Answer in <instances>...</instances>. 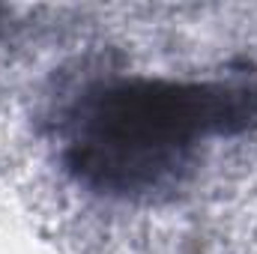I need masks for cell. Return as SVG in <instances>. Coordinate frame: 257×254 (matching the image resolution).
Segmentation results:
<instances>
[{
    "label": "cell",
    "instance_id": "cell-1",
    "mask_svg": "<svg viewBox=\"0 0 257 254\" xmlns=\"http://www.w3.org/2000/svg\"><path fill=\"white\" fill-rule=\"evenodd\" d=\"M257 129V78H108L60 120L66 174L87 191L156 203L186 186L212 138Z\"/></svg>",
    "mask_w": 257,
    "mask_h": 254
},
{
    "label": "cell",
    "instance_id": "cell-2",
    "mask_svg": "<svg viewBox=\"0 0 257 254\" xmlns=\"http://www.w3.org/2000/svg\"><path fill=\"white\" fill-rule=\"evenodd\" d=\"M0 12H3V9H0Z\"/></svg>",
    "mask_w": 257,
    "mask_h": 254
}]
</instances>
